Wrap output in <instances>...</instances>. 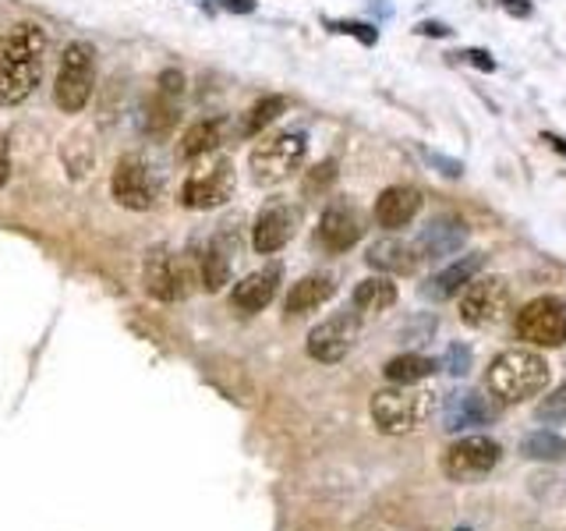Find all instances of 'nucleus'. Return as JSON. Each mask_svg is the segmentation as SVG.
Masks as SVG:
<instances>
[{
	"instance_id": "nucleus-1",
	"label": "nucleus",
	"mask_w": 566,
	"mask_h": 531,
	"mask_svg": "<svg viewBox=\"0 0 566 531\" xmlns=\"http://www.w3.org/2000/svg\"><path fill=\"white\" fill-rule=\"evenodd\" d=\"M46 32L40 25H14L0 46V106L25 103L43 79Z\"/></svg>"
},
{
	"instance_id": "nucleus-2",
	"label": "nucleus",
	"mask_w": 566,
	"mask_h": 531,
	"mask_svg": "<svg viewBox=\"0 0 566 531\" xmlns=\"http://www.w3.org/2000/svg\"><path fill=\"white\" fill-rule=\"evenodd\" d=\"M548 376H553V368H548V362L538 351L510 347L492 358V365L485 372V386L500 404H524L531 397L545 394Z\"/></svg>"
},
{
	"instance_id": "nucleus-3",
	"label": "nucleus",
	"mask_w": 566,
	"mask_h": 531,
	"mask_svg": "<svg viewBox=\"0 0 566 531\" xmlns=\"http://www.w3.org/2000/svg\"><path fill=\"white\" fill-rule=\"evenodd\" d=\"M436 407H439L436 389H421L415 383L389 386L371 397V421L389 436H403V433H415L421 421H429Z\"/></svg>"
},
{
	"instance_id": "nucleus-4",
	"label": "nucleus",
	"mask_w": 566,
	"mask_h": 531,
	"mask_svg": "<svg viewBox=\"0 0 566 531\" xmlns=\"http://www.w3.org/2000/svg\"><path fill=\"white\" fill-rule=\"evenodd\" d=\"M308 156V138L301 132H280L255 142L252 156H248V170H252V181L262 188H273L291 181V177L301 170Z\"/></svg>"
},
{
	"instance_id": "nucleus-5",
	"label": "nucleus",
	"mask_w": 566,
	"mask_h": 531,
	"mask_svg": "<svg viewBox=\"0 0 566 531\" xmlns=\"http://www.w3.org/2000/svg\"><path fill=\"white\" fill-rule=\"evenodd\" d=\"M93 85H96V46L78 40L61 58L57 82H53V103L64 114H82L85 103L93 100Z\"/></svg>"
},
{
	"instance_id": "nucleus-6",
	"label": "nucleus",
	"mask_w": 566,
	"mask_h": 531,
	"mask_svg": "<svg viewBox=\"0 0 566 531\" xmlns=\"http://www.w3.org/2000/svg\"><path fill=\"white\" fill-rule=\"evenodd\" d=\"M159 191H164V181H159L156 167L149 164L146 156H124L120 164L114 167L111 195H114L117 206L135 209V212H146V209L156 206Z\"/></svg>"
},
{
	"instance_id": "nucleus-7",
	"label": "nucleus",
	"mask_w": 566,
	"mask_h": 531,
	"mask_svg": "<svg viewBox=\"0 0 566 531\" xmlns=\"http://www.w3.org/2000/svg\"><path fill=\"white\" fill-rule=\"evenodd\" d=\"M500 457H503V447L492 436H464L442 454V475H447L450 482H464V486L482 482V478L492 475V468L500 465Z\"/></svg>"
},
{
	"instance_id": "nucleus-8",
	"label": "nucleus",
	"mask_w": 566,
	"mask_h": 531,
	"mask_svg": "<svg viewBox=\"0 0 566 531\" xmlns=\"http://www.w3.org/2000/svg\"><path fill=\"white\" fill-rule=\"evenodd\" d=\"M238 188V170L227 156L206 159L202 167H195L188 174V181L181 185V206L185 209H217L223 206Z\"/></svg>"
},
{
	"instance_id": "nucleus-9",
	"label": "nucleus",
	"mask_w": 566,
	"mask_h": 531,
	"mask_svg": "<svg viewBox=\"0 0 566 531\" xmlns=\"http://www.w3.org/2000/svg\"><path fill=\"white\" fill-rule=\"evenodd\" d=\"M517 336L535 347L566 344V298L542 294L517 312Z\"/></svg>"
},
{
	"instance_id": "nucleus-10",
	"label": "nucleus",
	"mask_w": 566,
	"mask_h": 531,
	"mask_svg": "<svg viewBox=\"0 0 566 531\" xmlns=\"http://www.w3.org/2000/svg\"><path fill=\"white\" fill-rule=\"evenodd\" d=\"M510 301H513V291L506 277H474L468 283L464 298H460V319L474 330L492 326V323H500V319H506Z\"/></svg>"
},
{
	"instance_id": "nucleus-11",
	"label": "nucleus",
	"mask_w": 566,
	"mask_h": 531,
	"mask_svg": "<svg viewBox=\"0 0 566 531\" xmlns=\"http://www.w3.org/2000/svg\"><path fill=\"white\" fill-rule=\"evenodd\" d=\"M195 270L181 252L153 248L146 259V291L156 301H185L191 294Z\"/></svg>"
},
{
	"instance_id": "nucleus-12",
	"label": "nucleus",
	"mask_w": 566,
	"mask_h": 531,
	"mask_svg": "<svg viewBox=\"0 0 566 531\" xmlns=\"http://www.w3.org/2000/svg\"><path fill=\"white\" fill-rule=\"evenodd\" d=\"M358 333H361L358 312H336V315L326 319V323H318L308 333V354L315 362H323V365H336L354 351V344H358Z\"/></svg>"
},
{
	"instance_id": "nucleus-13",
	"label": "nucleus",
	"mask_w": 566,
	"mask_h": 531,
	"mask_svg": "<svg viewBox=\"0 0 566 531\" xmlns=\"http://www.w3.org/2000/svg\"><path fill=\"white\" fill-rule=\"evenodd\" d=\"M181 96H185V75L181 71H164L156 82V96L142 114V128L149 138H167L174 124L181 121Z\"/></svg>"
},
{
	"instance_id": "nucleus-14",
	"label": "nucleus",
	"mask_w": 566,
	"mask_h": 531,
	"mask_svg": "<svg viewBox=\"0 0 566 531\" xmlns=\"http://www.w3.org/2000/svg\"><path fill=\"white\" fill-rule=\"evenodd\" d=\"M297 220H301L297 206L283 202V199L270 202V206H265V209L259 212V220H255V227H252V248H255L259 256H273V252H280V248L294 238Z\"/></svg>"
},
{
	"instance_id": "nucleus-15",
	"label": "nucleus",
	"mask_w": 566,
	"mask_h": 531,
	"mask_svg": "<svg viewBox=\"0 0 566 531\" xmlns=\"http://www.w3.org/2000/svg\"><path fill=\"white\" fill-rule=\"evenodd\" d=\"M318 244L326 248V252H347V248H354L361 241L365 235V220H361V212L354 209L350 202H333L326 212H323V220H318Z\"/></svg>"
},
{
	"instance_id": "nucleus-16",
	"label": "nucleus",
	"mask_w": 566,
	"mask_h": 531,
	"mask_svg": "<svg viewBox=\"0 0 566 531\" xmlns=\"http://www.w3.org/2000/svg\"><path fill=\"white\" fill-rule=\"evenodd\" d=\"M500 418V404H492L482 389H457L447 397V412H442V429L464 433L474 425H489Z\"/></svg>"
},
{
	"instance_id": "nucleus-17",
	"label": "nucleus",
	"mask_w": 566,
	"mask_h": 531,
	"mask_svg": "<svg viewBox=\"0 0 566 531\" xmlns=\"http://www.w3.org/2000/svg\"><path fill=\"white\" fill-rule=\"evenodd\" d=\"M280 280H283L280 262H273V266H262V270L248 273L244 280H238V283H234V294H230V305H234L238 312H244V315H255V312H262V309L270 305V301L276 298V291H280Z\"/></svg>"
},
{
	"instance_id": "nucleus-18",
	"label": "nucleus",
	"mask_w": 566,
	"mask_h": 531,
	"mask_svg": "<svg viewBox=\"0 0 566 531\" xmlns=\"http://www.w3.org/2000/svg\"><path fill=\"white\" fill-rule=\"evenodd\" d=\"M468 241V227L464 220H453V217H439L429 227L421 230L418 238V256L421 259H447L453 252H460Z\"/></svg>"
},
{
	"instance_id": "nucleus-19",
	"label": "nucleus",
	"mask_w": 566,
	"mask_h": 531,
	"mask_svg": "<svg viewBox=\"0 0 566 531\" xmlns=\"http://www.w3.org/2000/svg\"><path fill=\"white\" fill-rule=\"evenodd\" d=\"M418 209H421V191L411 185H394L376 199V220L386 230H397L411 223L418 217Z\"/></svg>"
},
{
	"instance_id": "nucleus-20",
	"label": "nucleus",
	"mask_w": 566,
	"mask_h": 531,
	"mask_svg": "<svg viewBox=\"0 0 566 531\" xmlns=\"http://www.w3.org/2000/svg\"><path fill=\"white\" fill-rule=\"evenodd\" d=\"M365 259H368L371 270H382L386 277H407V273H415L418 262H421L418 248L400 241V238H382V241H376V244L368 248Z\"/></svg>"
},
{
	"instance_id": "nucleus-21",
	"label": "nucleus",
	"mask_w": 566,
	"mask_h": 531,
	"mask_svg": "<svg viewBox=\"0 0 566 531\" xmlns=\"http://www.w3.org/2000/svg\"><path fill=\"white\" fill-rule=\"evenodd\" d=\"M485 270V256H464V259H457L453 266H447L442 273H436L429 283L421 288L424 298H432V301H447L453 298L460 288H468V283Z\"/></svg>"
},
{
	"instance_id": "nucleus-22",
	"label": "nucleus",
	"mask_w": 566,
	"mask_h": 531,
	"mask_svg": "<svg viewBox=\"0 0 566 531\" xmlns=\"http://www.w3.org/2000/svg\"><path fill=\"white\" fill-rule=\"evenodd\" d=\"M333 294H336L333 277H326V273L305 277L301 283H294L291 294H287V315H308L315 309H323Z\"/></svg>"
},
{
	"instance_id": "nucleus-23",
	"label": "nucleus",
	"mask_w": 566,
	"mask_h": 531,
	"mask_svg": "<svg viewBox=\"0 0 566 531\" xmlns=\"http://www.w3.org/2000/svg\"><path fill=\"white\" fill-rule=\"evenodd\" d=\"M397 305V283L389 277H368L354 288V309L365 315H379Z\"/></svg>"
},
{
	"instance_id": "nucleus-24",
	"label": "nucleus",
	"mask_w": 566,
	"mask_h": 531,
	"mask_svg": "<svg viewBox=\"0 0 566 531\" xmlns=\"http://www.w3.org/2000/svg\"><path fill=\"white\" fill-rule=\"evenodd\" d=\"M61 164L67 170L71 181H82V177H88V170H93L96 164V146H93V138H88L85 132L78 135H67L61 142Z\"/></svg>"
},
{
	"instance_id": "nucleus-25",
	"label": "nucleus",
	"mask_w": 566,
	"mask_h": 531,
	"mask_svg": "<svg viewBox=\"0 0 566 531\" xmlns=\"http://www.w3.org/2000/svg\"><path fill=\"white\" fill-rule=\"evenodd\" d=\"M223 142L220 121H195L181 138V159H202L209 153H217Z\"/></svg>"
},
{
	"instance_id": "nucleus-26",
	"label": "nucleus",
	"mask_w": 566,
	"mask_h": 531,
	"mask_svg": "<svg viewBox=\"0 0 566 531\" xmlns=\"http://www.w3.org/2000/svg\"><path fill=\"white\" fill-rule=\"evenodd\" d=\"M386 379L397 383V386H411V383H421L429 379L436 372V362L424 358V354H397V358L386 362Z\"/></svg>"
},
{
	"instance_id": "nucleus-27",
	"label": "nucleus",
	"mask_w": 566,
	"mask_h": 531,
	"mask_svg": "<svg viewBox=\"0 0 566 531\" xmlns=\"http://www.w3.org/2000/svg\"><path fill=\"white\" fill-rule=\"evenodd\" d=\"M283 111H287V100H283V96H262V100L252 106V111L244 114V121H241V135H244V138L262 135L276 117H283Z\"/></svg>"
},
{
	"instance_id": "nucleus-28",
	"label": "nucleus",
	"mask_w": 566,
	"mask_h": 531,
	"mask_svg": "<svg viewBox=\"0 0 566 531\" xmlns=\"http://www.w3.org/2000/svg\"><path fill=\"white\" fill-rule=\"evenodd\" d=\"M521 454L527 460H563L566 457V439L548 433V429H538V433H527L521 439Z\"/></svg>"
},
{
	"instance_id": "nucleus-29",
	"label": "nucleus",
	"mask_w": 566,
	"mask_h": 531,
	"mask_svg": "<svg viewBox=\"0 0 566 531\" xmlns=\"http://www.w3.org/2000/svg\"><path fill=\"white\" fill-rule=\"evenodd\" d=\"M199 280H202V288H206V291H220L223 283L230 280V259L223 256V248H220V244L206 248V256H202V262H199Z\"/></svg>"
},
{
	"instance_id": "nucleus-30",
	"label": "nucleus",
	"mask_w": 566,
	"mask_h": 531,
	"mask_svg": "<svg viewBox=\"0 0 566 531\" xmlns=\"http://www.w3.org/2000/svg\"><path fill=\"white\" fill-rule=\"evenodd\" d=\"M538 421H566V383L538 404Z\"/></svg>"
},
{
	"instance_id": "nucleus-31",
	"label": "nucleus",
	"mask_w": 566,
	"mask_h": 531,
	"mask_svg": "<svg viewBox=\"0 0 566 531\" xmlns=\"http://www.w3.org/2000/svg\"><path fill=\"white\" fill-rule=\"evenodd\" d=\"M326 29H333V32H347V35H354V40H361L365 46L376 43V29H371V25H361V22H326Z\"/></svg>"
},
{
	"instance_id": "nucleus-32",
	"label": "nucleus",
	"mask_w": 566,
	"mask_h": 531,
	"mask_svg": "<svg viewBox=\"0 0 566 531\" xmlns=\"http://www.w3.org/2000/svg\"><path fill=\"white\" fill-rule=\"evenodd\" d=\"M447 372H453V376H468L471 372V351L464 344H453L447 351Z\"/></svg>"
},
{
	"instance_id": "nucleus-33",
	"label": "nucleus",
	"mask_w": 566,
	"mask_h": 531,
	"mask_svg": "<svg viewBox=\"0 0 566 531\" xmlns=\"http://www.w3.org/2000/svg\"><path fill=\"white\" fill-rule=\"evenodd\" d=\"M333 174H336V167H333V164H318V167H315V170L308 174L305 188H308V191H323V188H326V185L333 181Z\"/></svg>"
},
{
	"instance_id": "nucleus-34",
	"label": "nucleus",
	"mask_w": 566,
	"mask_h": 531,
	"mask_svg": "<svg viewBox=\"0 0 566 531\" xmlns=\"http://www.w3.org/2000/svg\"><path fill=\"white\" fill-rule=\"evenodd\" d=\"M460 61H468V64H474V67H482V71H492L495 67V61L489 58L485 50H464V53H457Z\"/></svg>"
},
{
	"instance_id": "nucleus-35",
	"label": "nucleus",
	"mask_w": 566,
	"mask_h": 531,
	"mask_svg": "<svg viewBox=\"0 0 566 531\" xmlns=\"http://www.w3.org/2000/svg\"><path fill=\"white\" fill-rule=\"evenodd\" d=\"M11 181V149H8V138H0V188Z\"/></svg>"
},
{
	"instance_id": "nucleus-36",
	"label": "nucleus",
	"mask_w": 566,
	"mask_h": 531,
	"mask_svg": "<svg viewBox=\"0 0 566 531\" xmlns=\"http://www.w3.org/2000/svg\"><path fill=\"white\" fill-rule=\"evenodd\" d=\"M429 159H432V164L436 167H442V174H460V164H453V159H442V156H436V153H429Z\"/></svg>"
},
{
	"instance_id": "nucleus-37",
	"label": "nucleus",
	"mask_w": 566,
	"mask_h": 531,
	"mask_svg": "<svg viewBox=\"0 0 566 531\" xmlns=\"http://www.w3.org/2000/svg\"><path fill=\"white\" fill-rule=\"evenodd\" d=\"M418 32H421V35H447V25H439V22H421Z\"/></svg>"
},
{
	"instance_id": "nucleus-38",
	"label": "nucleus",
	"mask_w": 566,
	"mask_h": 531,
	"mask_svg": "<svg viewBox=\"0 0 566 531\" xmlns=\"http://www.w3.org/2000/svg\"><path fill=\"white\" fill-rule=\"evenodd\" d=\"M503 8L513 11V14H527V11H531L527 4H521V0H503Z\"/></svg>"
},
{
	"instance_id": "nucleus-39",
	"label": "nucleus",
	"mask_w": 566,
	"mask_h": 531,
	"mask_svg": "<svg viewBox=\"0 0 566 531\" xmlns=\"http://www.w3.org/2000/svg\"><path fill=\"white\" fill-rule=\"evenodd\" d=\"M230 11H252V0H230Z\"/></svg>"
},
{
	"instance_id": "nucleus-40",
	"label": "nucleus",
	"mask_w": 566,
	"mask_h": 531,
	"mask_svg": "<svg viewBox=\"0 0 566 531\" xmlns=\"http://www.w3.org/2000/svg\"><path fill=\"white\" fill-rule=\"evenodd\" d=\"M545 142H553V149L566 156V142H563V138H556V135H545Z\"/></svg>"
}]
</instances>
